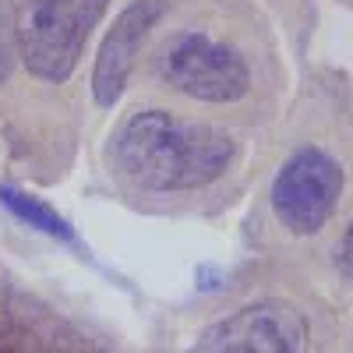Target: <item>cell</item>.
Returning a JSON list of instances; mask_svg holds the SVG:
<instances>
[{
  "label": "cell",
  "mask_w": 353,
  "mask_h": 353,
  "mask_svg": "<svg viewBox=\"0 0 353 353\" xmlns=\"http://www.w3.org/2000/svg\"><path fill=\"white\" fill-rule=\"evenodd\" d=\"M343 194V170L321 149L293 152L272 181V209L297 237H311L329 223Z\"/></svg>",
  "instance_id": "277c9868"
},
{
  "label": "cell",
  "mask_w": 353,
  "mask_h": 353,
  "mask_svg": "<svg viewBox=\"0 0 353 353\" xmlns=\"http://www.w3.org/2000/svg\"><path fill=\"white\" fill-rule=\"evenodd\" d=\"M0 205H8V209H11L21 223L50 233V237L74 241V230L68 226V219L57 216L50 205H46L43 198H36V194H25V191H18V188H11V184H0Z\"/></svg>",
  "instance_id": "52a82bcc"
},
{
  "label": "cell",
  "mask_w": 353,
  "mask_h": 353,
  "mask_svg": "<svg viewBox=\"0 0 353 353\" xmlns=\"http://www.w3.org/2000/svg\"><path fill=\"white\" fill-rule=\"evenodd\" d=\"M336 261L343 265V272H350V276H353V219H350V226H346V233H343V244H339Z\"/></svg>",
  "instance_id": "30bf717a"
},
{
  "label": "cell",
  "mask_w": 353,
  "mask_h": 353,
  "mask_svg": "<svg viewBox=\"0 0 353 353\" xmlns=\"http://www.w3.org/2000/svg\"><path fill=\"white\" fill-rule=\"evenodd\" d=\"M170 0H131V4L117 14L113 28L106 32L103 46H99V57H96V71H92V96L99 106H113L121 99L124 85L131 78V68H134V57L149 36V28L166 14Z\"/></svg>",
  "instance_id": "8992f818"
},
{
  "label": "cell",
  "mask_w": 353,
  "mask_h": 353,
  "mask_svg": "<svg viewBox=\"0 0 353 353\" xmlns=\"http://www.w3.org/2000/svg\"><path fill=\"white\" fill-rule=\"evenodd\" d=\"M57 353H103V350L92 346L88 339H81V336H64L61 346H57Z\"/></svg>",
  "instance_id": "8fae6325"
},
{
  "label": "cell",
  "mask_w": 353,
  "mask_h": 353,
  "mask_svg": "<svg viewBox=\"0 0 353 353\" xmlns=\"http://www.w3.org/2000/svg\"><path fill=\"white\" fill-rule=\"evenodd\" d=\"M188 353H307V325L297 307L258 301L212 321Z\"/></svg>",
  "instance_id": "5b68a950"
},
{
  "label": "cell",
  "mask_w": 353,
  "mask_h": 353,
  "mask_svg": "<svg viewBox=\"0 0 353 353\" xmlns=\"http://www.w3.org/2000/svg\"><path fill=\"white\" fill-rule=\"evenodd\" d=\"M110 0H25L18 11V57L43 81H68Z\"/></svg>",
  "instance_id": "7a4b0ae2"
},
{
  "label": "cell",
  "mask_w": 353,
  "mask_h": 353,
  "mask_svg": "<svg viewBox=\"0 0 353 353\" xmlns=\"http://www.w3.org/2000/svg\"><path fill=\"white\" fill-rule=\"evenodd\" d=\"M159 74L170 88L201 103H237L251 88L244 57L205 32H181L173 43H166Z\"/></svg>",
  "instance_id": "3957f363"
},
{
  "label": "cell",
  "mask_w": 353,
  "mask_h": 353,
  "mask_svg": "<svg viewBox=\"0 0 353 353\" xmlns=\"http://www.w3.org/2000/svg\"><path fill=\"white\" fill-rule=\"evenodd\" d=\"M18 57V18H14V4L0 0V81H4L14 68Z\"/></svg>",
  "instance_id": "9c48e42d"
},
{
  "label": "cell",
  "mask_w": 353,
  "mask_h": 353,
  "mask_svg": "<svg viewBox=\"0 0 353 353\" xmlns=\"http://www.w3.org/2000/svg\"><path fill=\"white\" fill-rule=\"evenodd\" d=\"M117 166L149 191H191L219 181L233 159L226 131L181 121L166 110H138L113 138Z\"/></svg>",
  "instance_id": "6da1fadb"
},
{
  "label": "cell",
  "mask_w": 353,
  "mask_h": 353,
  "mask_svg": "<svg viewBox=\"0 0 353 353\" xmlns=\"http://www.w3.org/2000/svg\"><path fill=\"white\" fill-rule=\"evenodd\" d=\"M64 336H43L18 311L0 307V353H57Z\"/></svg>",
  "instance_id": "ba28073f"
}]
</instances>
